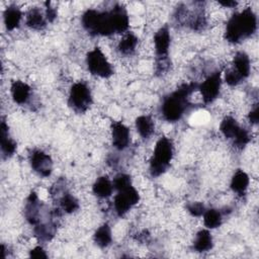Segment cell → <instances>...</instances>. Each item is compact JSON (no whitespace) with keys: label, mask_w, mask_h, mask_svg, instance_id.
Masks as SVG:
<instances>
[{"label":"cell","mask_w":259,"mask_h":259,"mask_svg":"<svg viewBox=\"0 0 259 259\" xmlns=\"http://www.w3.org/2000/svg\"><path fill=\"white\" fill-rule=\"evenodd\" d=\"M249 184H250V178L248 174L245 171L239 169L232 176L230 187L233 190V192L237 193L239 196H243L245 195L249 187Z\"/></svg>","instance_id":"obj_16"},{"label":"cell","mask_w":259,"mask_h":259,"mask_svg":"<svg viewBox=\"0 0 259 259\" xmlns=\"http://www.w3.org/2000/svg\"><path fill=\"white\" fill-rule=\"evenodd\" d=\"M241 126L233 116H225L220 124V132L222 135L229 140H233L238 134Z\"/></svg>","instance_id":"obj_25"},{"label":"cell","mask_w":259,"mask_h":259,"mask_svg":"<svg viewBox=\"0 0 259 259\" xmlns=\"http://www.w3.org/2000/svg\"><path fill=\"white\" fill-rule=\"evenodd\" d=\"M52 195H56L59 201V207L66 213H72L79 208L78 199L66 190L62 180H59L56 185H54L51 189Z\"/></svg>","instance_id":"obj_9"},{"label":"cell","mask_w":259,"mask_h":259,"mask_svg":"<svg viewBox=\"0 0 259 259\" xmlns=\"http://www.w3.org/2000/svg\"><path fill=\"white\" fill-rule=\"evenodd\" d=\"M81 22L89 34L101 36L123 33L130 26L127 11L121 5H114L108 11L89 8L82 14Z\"/></svg>","instance_id":"obj_1"},{"label":"cell","mask_w":259,"mask_h":259,"mask_svg":"<svg viewBox=\"0 0 259 259\" xmlns=\"http://www.w3.org/2000/svg\"><path fill=\"white\" fill-rule=\"evenodd\" d=\"M170 31L168 26L160 27L154 35V47L157 59H168L170 48Z\"/></svg>","instance_id":"obj_13"},{"label":"cell","mask_w":259,"mask_h":259,"mask_svg":"<svg viewBox=\"0 0 259 259\" xmlns=\"http://www.w3.org/2000/svg\"><path fill=\"white\" fill-rule=\"evenodd\" d=\"M219 4L224 7H227V8H233V7H236L238 3L236 1H232V0H225V1H219Z\"/></svg>","instance_id":"obj_34"},{"label":"cell","mask_w":259,"mask_h":259,"mask_svg":"<svg viewBox=\"0 0 259 259\" xmlns=\"http://www.w3.org/2000/svg\"><path fill=\"white\" fill-rule=\"evenodd\" d=\"M198 84L195 82L183 83L177 89L163 98L161 104V115L169 122H176L182 118L189 106L191 94L197 90Z\"/></svg>","instance_id":"obj_2"},{"label":"cell","mask_w":259,"mask_h":259,"mask_svg":"<svg viewBox=\"0 0 259 259\" xmlns=\"http://www.w3.org/2000/svg\"><path fill=\"white\" fill-rule=\"evenodd\" d=\"M257 29V16L251 7L233 14L227 22L224 37L231 44H239Z\"/></svg>","instance_id":"obj_3"},{"label":"cell","mask_w":259,"mask_h":259,"mask_svg":"<svg viewBox=\"0 0 259 259\" xmlns=\"http://www.w3.org/2000/svg\"><path fill=\"white\" fill-rule=\"evenodd\" d=\"M233 141V145L238 148V149H243L245 148L249 142L251 141V137H250V134L249 132L244 128V127H241L238 132V134L236 135V137L232 140Z\"/></svg>","instance_id":"obj_28"},{"label":"cell","mask_w":259,"mask_h":259,"mask_svg":"<svg viewBox=\"0 0 259 259\" xmlns=\"http://www.w3.org/2000/svg\"><path fill=\"white\" fill-rule=\"evenodd\" d=\"M110 130L113 147L118 151H123L126 149L131 143V134L128 127L121 121H112Z\"/></svg>","instance_id":"obj_12"},{"label":"cell","mask_w":259,"mask_h":259,"mask_svg":"<svg viewBox=\"0 0 259 259\" xmlns=\"http://www.w3.org/2000/svg\"><path fill=\"white\" fill-rule=\"evenodd\" d=\"M29 164L32 170L41 177H49L53 171V160L49 154L39 149L29 153Z\"/></svg>","instance_id":"obj_10"},{"label":"cell","mask_w":259,"mask_h":259,"mask_svg":"<svg viewBox=\"0 0 259 259\" xmlns=\"http://www.w3.org/2000/svg\"><path fill=\"white\" fill-rule=\"evenodd\" d=\"M248 119L252 124H257L258 123V119H259V110H258V104H256L254 106L253 109H251V111L248 114Z\"/></svg>","instance_id":"obj_33"},{"label":"cell","mask_w":259,"mask_h":259,"mask_svg":"<svg viewBox=\"0 0 259 259\" xmlns=\"http://www.w3.org/2000/svg\"><path fill=\"white\" fill-rule=\"evenodd\" d=\"M29 257H31V258H48V255L42 247L36 246L29 251Z\"/></svg>","instance_id":"obj_32"},{"label":"cell","mask_w":259,"mask_h":259,"mask_svg":"<svg viewBox=\"0 0 259 259\" xmlns=\"http://www.w3.org/2000/svg\"><path fill=\"white\" fill-rule=\"evenodd\" d=\"M56 229V224L52 220H48L34 226L33 233L38 241L47 242L52 240V238L55 236Z\"/></svg>","instance_id":"obj_20"},{"label":"cell","mask_w":259,"mask_h":259,"mask_svg":"<svg viewBox=\"0 0 259 259\" xmlns=\"http://www.w3.org/2000/svg\"><path fill=\"white\" fill-rule=\"evenodd\" d=\"M203 224L207 229H217L223 223V214L219 209L209 208L203 212Z\"/></svg>","instance_id":"obj_27"},{"label":"cell","mask_w":259,"mask_h":259,"mask_svg":"<svg viewBox=\"0 0 259 259\" xmlns=\"http://www.w3.org/2000/svg\"><path fill=\"white\" fill-rule=\"evenodd\" d=\"M92 190L97 197L107 198L112 194L113 191L112 181L107 176H100L93 183Z\"/></svg>","instance_id":"obj_22"},{"label":"cell","mask_w":259,"mask_h":259,"mask_svg":"<svg viewBox=\"0 0 259 259\" xmlns=\"http://www.w3.org/2000/svg\"><path fill=\"white\" fill-rule=\"evenodd\" d=\"M44 204L39 200L37 194L34 191H31L26 198L24 206V217L28 224L31 226H36L39 224L40 218L42 215Z\"/></svg>","instance_id":"obj_11"},{"label":"cell","mask_w":259,"mask_h":259,"mask_svg":"<svg viewBox=\"0 0 259 259\" xmlns=\"http://www.w3.org/2000/svg\"><path fill=\"white\" fill-rule=\"evenodd\" d=\"M231 69L237 75H239L242 80L248 78L251 72V62L249 56L243 51L237 52L234 56Z\"/></svg>","instance_id":"obj_14"},{"label":"cell","mask_w":259,"mask_h":259,"mask_svg":"<svg viewBox=\"0 0 259 259\" xmlns=\"http://www.w3.org/2000/svg\"><path fill=\"white\" fill-rule=\"evenodd\" d=\"M138 42H139V38L137 37V35H135L132 32H127L119 40L117 45V50L123 56H131L135 53Z\"/></svg>","instance_id":"obj_24"},{"label":"cell","mask_w":259,"mask_h":259,"mask_svg":"<svg viewBox=\"0 0 259 259\" xmlns=\"http://www.w3.org/2000/svg\"><path fill=\"white\" fill-rule=\"evenodd\" d=\"M86 65L88 71L100 78H109L113 74L111 64L98 47L89 51L86 56Z\"/></svg>","instance_id":"obj_6"},{"label":"cell","mask_w":259,"mask_h":259,"mask_svg":"<svg viewBox=\"0 0 259 259\" xmlns=\"http://www.w3.org/2000/svg\"><path fill=\"white\" fill-rule=\"evenodd\" d=\"M22 18V11L16 5H9L3 13L4 24L7 30H13L20 24Z\"/></svg>","instance_id":"obj_18"},{"label":"cell","mask_w":259,"mask_h":259,"mask_svg":"<svg viewBox=\"0 0 259 259\" xmlns=\"http://www.w3.org/2000/svg\"><path fill=\"white\" fill-rule=\"evenodd\" d=\"M11 97L17 104H25L31 96V88L23 81L15 80L10 86Z\"/></svg>","instance_id":"obj_15"},{"label":"cell","mask_w":259,"mask_h":259,"mask_svg":"<svg viewBox=\"0 0 259 259\" xmlns=\"http://www.w3.org/2000/svg\"><path fill=\"white\" fill-rule=\"evenodd\" d=\"M45 5H46L45 15H46L47 21L48 22H54L55 19L57 18V9L55 7H53L50 2H46Z\"/></svg>","instance_id":"obj_31"},{"label":"cell","mask_w":259,"mask_h":259,"mask_svg":"<svg viewBox=\"0 0 259 259\" xmlns=\"http://www.w3.org/2000/svg\"><path fill=\"white\" fill-rule=\"evenodd\" d=\"M46 15L37 7L30 8L25 15V24L34 30H41L47 26Z\"/></svg>","instance_id":"obj_17"},{"label":"cell","mask_w":259,"mask_h":259,"mask_svg":"<svg viewBox=\"0 0 259 259\" xmlns=\"http://www.w3.org/2000/svg\"><path fill=\"white\" fill-rule=\"evenodd\" d=\"M174 146L167 137H161L154 148L153 155L149 163V172L151 176L158 177L166 172L173 159Z\"/></svg>","instance_id":"obj_4"},{"label":"cell","mask_w":259,"mask_h":259,"mask_svg":"<svg viewBox=\"0 0 259 259\" xmlns=\"http://www.w3.org/2000/svg\"><path fill=\"white\" fill-rule=\"evenodd\" d=\"M139 201L140 194L138 190L131 185L125 189L117 191L113 200L114 210L118 217H123Z\"/></svg>","instance_id":"obj_7"},{"label":"cell","mask_w":259,"mask_h":259,"mask_svg":"<svg viewBox=\"0 0 259 259\" xmlns=\"http://www.w3.org/2000/svg\"><path fill=\"white\" fill-rule=\"evenodd\" d=\"M212 246L213 240L208 230H200L199 232H197L193 242V249L196 252H207L212 248Z\"/></svg>","instance_id":"obj_21"},{"label":"cell","mask_w":259,"mask_h":259,"mask_svg":"<svg viewBox=\"0 0 259 259\" xmlns=\"http://www.w3.org/2000/svg\"><path fill=\"white\" fill-rule=\"evenodd\" d=\"M112 185H113V189L119 191V190H122V189H125L127 188L128 186L133 185L132 184V179H131V176L127 175V174H124V173H119L117 174L113 180H112Z\"/></svg>","instance_id":"obj_29"},{"label":"cell","mask_w":259,"mask_h":259,"mask_svg":"<svg viewBox=\"0 0 259 259\" xmlns=\"http://www.w3.org/2000/svg\"><path fill=\"white\" fill-rule=\"evenodd\" d=\"M222 87V75L220 71H217L209 75L202 83L198 84L197 90H199L202 100L205 104L213 102L220 95Z\"/></svg>","instance_id":"obj_8"},{"label":"cell","mask_w":259,"mask_h":259,"mask_svg":"<svg viewBox=\"0 0 259 259\" xmlns=\"http://www.w3.org/2000/svg\"><path fill=\"white\" fill-rule=\"evenodd\" d=\"M136 128L143 139H149L155 132L154 120L149 115H140L136 119Z\"/></svg>","instance_id":"obj_23"},{"label":"cell","mask_w":259,"mask_h":259,"mask_svg":"<svg viewBox=\"0 0 259 259\" xmlns=\"http://www.w3.org/2000/svg\"><path fill=\"white\" fill-rule=\"evenodd\" d=\"M0 132H1V152L3 157H10L16 151V143L9 137L8 135V125L5 120L2 118L0 124Z\"/></svg>","instance_id":"obj_19"},{"label":"cell","mask_w":259,"mask_h":259,"mask_svg":"<svg viewBox=\"0 0 259 259\" xmlns=\"http://www.w3.org/2000/svg\"><path fill=\"white\" fill-rule=\"evenodd\" d=\"M187 211L192 215V217H200L203 214L205 211V206L202 202L200 201H193L190 202L186 205Z\"/></svg>","instance_id":"obj_30"},{"label":"cell","mask_w":259,"mask_h":259,"mask_svg":"<svg viewBox=\"0 0 259 259\" xmlns=\"http://www.w3.org/2000/svg\"><path fill=\"white\" fill-rule=\"evenodd\" d=\"M92 93L87 83L79 81L72 85L69 92L68 104L74 111L78 113L87 111L92 104Z\"/></svg>","instance_id":"obj_5"},{"label":"cell","mask_w":259,"mask_h":259,"mask_svg":"<svg viewBox=\"0 0 259 259\" xmlns=\"http://www.w3.org/2000/svg\"><path fill=\"white\" fill-rule=\"evenodd\" d=\"M93 240L95 244L100 248H105L110 245L112 241V235H111V229L108 224L101 225L94 233Z\"/></svg>","instance_id":"obj_26"}]
</instances>
